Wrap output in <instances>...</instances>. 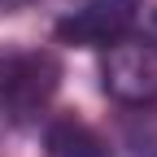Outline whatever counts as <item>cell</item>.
<instances>
[{"instance_id":"obj_1","label":"cell","mask_w":157,"mask_h":157,"mask_svg":"<svg viewBox=\"0 0 157 157\" xmlns=\"http://www.w3.org/2000/svg\"><path fill=\"white\" fill-rule=\"evenodd\" d=\"M61 92V57L39 44L0 48V118L13 127H31L48 113Z\"/></svg>"},{"instance_id":"obj_2","label":"cell","mask_w":157,"mask_h":157,"mask_svg":"<svg viewBox=\"0 0 157 157\" xmlns=\"http://www.w3.org/2000/svg\"><path fill=\"white\" fill-rule=\"evenodd\" d=\"M101 87L127 109L157 105V39L131 31L118 44L101 48Z\"/></svg>"},{"instance_id":"obj_3","label":"cell","mask_w":157,"mask_h":157,"mask_svg":"<svg viewBox=\"0 0 157 157\" xmlns=\"http://www.w3.org/2000/svg\"><path fill=\"white\" fill-rule=\"evenodd\" d=\"M135 22H140L135 0H83L57 22V39L78 48H109L122 35H131Z\"/></svg>"},{"instance_id":"obj_4","label":"cell","mask_w":157,"mask_h":157,"mask_svg":"<svg viewBox=\"0 0 157 157\" xmlns=\"http://www.w3.org/2000/svg\"><path fill=\"white\" fill-rule=\"evenodd\" d=\"M44 153L48 157H113L109 140L92 122L74 118V113L48 118V127H44Z\"/></svg>"}]
</instances>
